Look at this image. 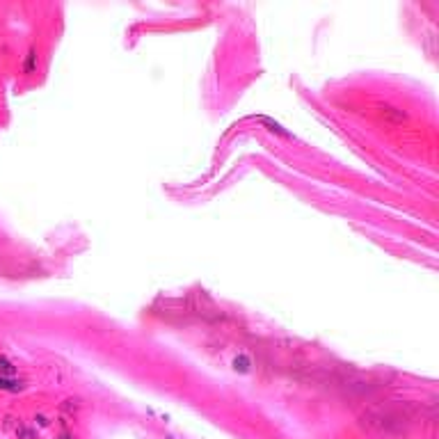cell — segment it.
I'll use <instances>...</instances> for the list:
<instances>
[{
	"label": "cell",
	"instance_id": "cell-2",
	"mask_svg": "<svg viewBox=\"0 0 439 439\" xmlns=\"http://www.w3.org/2000/svg\"><path fill=\"white\" fill-rule=\"evenodd\" d=\"M35 69H37V50L32 48L30 53H27L25 62H23V71H25V73H32Z\"/></svg>",
	"mask_w": 439,
	"mask_h": 439
},
{
	"label": "cell",
	"instance_id": "cell-3",
	"mask_svg": "<svg viewBox=\"0 0 439 439\" xmlns=\"http://www.w3.org/2000/svg\"><path fill=\"white\" fill-rule=\"evenodd\" d=\"M14 373V366L9 364L7 359H0V378H5V375H12Z\"/></svg>",
	"mask_w": 439,
	"mask_h": 439
},
{
	"label": "cell",
	"instance_id": "cell-1",
	"mask_svg": "<svg viewBox=\"0 0 439 439\" xmlns=\"http://www.w3.org/2000/svg\"><path fill=\"white\" fill-rule=\"evenodd\" d=\"M382 119H387V121H393V123H400L402 119H405V114L400 112V110H396V108H382Z\"/></svg>",
	"mask_w": 439,
	"mask_h": 439
},
{
	"label": "cell",
	"instance_id": "cell-5",
	"mask_svg": "<svg viewBox=\"0 0 439 439\" xmlns=\"http://www.w3.org/2000/svg\"><path fill=\"white\" fill-rule=\"evenodd\" d=\"M21 434H23V439H35V434L30 430H21Z\"/></svg>",
	"mask_w": 439,
	"mask_h": 439
},
{
	"label": "cell",
	"instance_id": "cell-4",
	"mask_svg": "<svg viewBox=\"0 0 439 439\" xmlns=\"http://www.w3.org/2000/svg\"><path fill=\"white\" fill-rule=\"evenodd\" d=\"M233 364H236V368H238V370H247V359H245V357H238V359L233 361Z\"/></svg>",
	"mask_w": 439,
	"mask_h": 439
},
{
	"label": "cell",
	"instance_id": "cell-6",
	"mask_svg": "<svg viewBox=\"0 0 439 439\" xmlns=\"http://www.w3.org/2000/svg\"><path fill=\"white\" fill-rule=\"evenodd\" d=\"M59 439H71V437H69V434H62V437H59Z\"/></svg>",
	"mask_w": 439,
	"mask_h": 439
}]
</instances>
